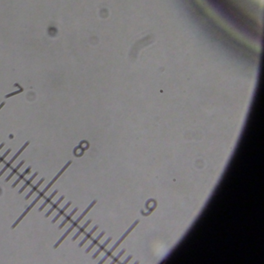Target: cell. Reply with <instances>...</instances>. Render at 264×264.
<instances>
[{
    "label": "cell",
    "mask_w": 264,
    "mask_h": 264,
    "mask_svg": "<svg viewBox=\"0 0 264 264\" xmlns=\"http://www.w3.org/2000/svg\"><path fill=\"white\" fill-rule=\"evenodd\" d=\"M4 145H5V143H2V144H1V145H0V150H1V149H2V147H4Z\"/></svg>",
    "instance_id": "18"
},
{
    "label": "cell",
    "mask_w": 264,
    "mask_h": 264,
    "mask_svg": "<svg viewBox=\"0 0 264 264\" xmlns=\"http://www.w3.org/2000/svg\"><path fill=\"white\" fill-rule=\"evenodd\" d=\"M71 205V201H69V202H67V203L66 204V205H65L64 207V208H62V209H61V210H60V212H59L58 214H57L56 216L54 217V219H53V220H52V223L56 222L57 221V220H58V219H59V218H60V217H61V215H62V214H63L64 213L65 210H67V208H68V207H69V206Z\"/></svg>",
    "instance_id": "4"
},
{
    "label": "cell",
    "mask_w": 264,
    "mask_h": 264,
    "mask_svg": "<svg viewBox=\"0 0 264 264\" xmlns=\"http://www.w3.org/2000/svg\"><path fill=\"white\" fill-rule=\"evenodd\" d=\"M24 163H25V160H22L21 162H20V163H19V164L17 165V166H16V167L15 169L13 170V171H12V173H11L10 174H9V175L8 176V177H7L6 178V180H5V181H6V182L9 181V180H10V178H12V177H13V176L14 175V174H16V172H17V171H18V170L20 169V167H22V165Z\"/></svg>",
    "instance_id": "12"
},
{
    "label": "cell",
    "mask_w": 264,
    "mask_h": 264,
    "mask_svg": "<svg viewBox=\"0 0 264 264\" xmlns=\"http://www.w3.org/2000/svg\"><path fill=\"white\" fill-rule=\"evenodd\" d=\"M91 219H89L88 221L87 222L85 223V225H83L82 227L80 229H79V231H78V232L75 234V236H74V237H73V238H72V241H75L76 239H78V237H79V236H80L81 234L82 233V232H84V231H85V229L87 228V226H88L89 224H90V223H91Z\"/></svg>",
    "instance_id": "9"
},
{
    "label": "cell",
    "mask_w": 264,
    "mask_h": 264,
    "mask_svg": "<svg viewBox=\"0 0 264 264\" xmlns=\"http://www.w3.org/2000/svg\"><path fill=\"white\" fill-rule=\"evenodd\" d=\"M64 199V196H61V197H60V198H59L58 200H57V202L56 203H54V204H53V206H52V208H50V210L48 211L47 212V214H45V217L46 218H47V217H49L50 215V214H51V213H52L53 212H54V209H55V208H57V206L59 205V204L61 203V201H63V200Z\"/></svg>",
    "instance_id": "5"
},
{
    "label": "cell",
    "mask_w": 264,
    "mask_h": 264,
    "mask_svg": "<svg viewBox=\"0 0 264 264\" xmlns=\"http://www.w3.org/2000/svg\"><path fill=\"white\" fill-rule=\"evenodd\" d=\"M78 209V208H75L74 209V210L72 211V212H71V213H70V214H68V215H67V217H66V219H65L64 220V221L62 222V223H61V225H60V226H59V229H62V228H63L64 226V225H66V223H67L68 221H70V219H71V217L73 216V215H74V214H75L76 212H77Z\"/></svg>",
    "instance_id": "8"
},
{
    "label": "cell",
    "mask_w": 264,
    "mask_h": 264,
    "mask_svg": "<svg viewBox=\"0 0 264 264\" xmlns=\"http://www.w3.org/2000/svg\"><path fill=\"white\" fill-rule=\"evenodd\" d=\"M110 241H111V238H108V239H107V241H106L105 243H104V244L102 245V246L100 247V249H98V251H97V252H96V253H95V255H94V256H93V259H95V258H96V257H97L98 256V254H99V253H101V252H102V250H103V249H104V248H105V246H107V245H108V243H109V242H110Z\"/></svg>",
    "instance_id": "15"
},
{
    "label": "cell",
    "mask_w": 264,
    "mask_h": 264,
    "mask_svg": "<svg viewBox=\"0 0 264 264\" xmlns=\"http://www.w3.org/2000/svg\"><path fill=\"white\" fill-rule=\"evenodd\" d=\"M104 234H105V232H102V233L100 234L99 236H98L97 238L95 239V240H94V242H93V243H91V245H90V246H89V247H88V249H86V251H85V252H86L87 253H89V252H90V250H91V249H92V248H93V247H94V246H95V245L97 244V243H98V241H99V239H101V238H102V236H103V235H104Z\"/></svg>",
    "instance_id": "14"
},
{
    "label": "cell",
    "mask_w": 264,
    "mask_h": 264,
    "mask_svg": "<svg viewBox=\"0 0 264 264\" xmlns=\"http://www.w3.org/2000/svg\"><path fill=\"white\" fill-rule=\"evenodd\" d=\"M10 152H11V149H9L6 152V153H5L4 154H3V155H2V156H1V157H0V163H1L3 161V160H4L6 157L7 155H9V154L10 153Z\"/></svg>",
    "instance_id": "17"
},
{
    "label": "cell",
    "mask_w": 264,
    "mask_h": 264,
    "mask_svg": "<svg viewBox=\"0 0 264 264\" xmlns=\"http://www.w3.org/2000/svg\"><path fill=\"white\" fill-rule=\"evenodd\" d=\"M30 170H31V167H27V168H26V171H24L23 173H22L21 175L19 176V178H18V179L16 180V181L14 182V183H13V185H12V188H15V187L16 186V185H17V184H19V183H20V181H21L22 179H23V178H24V176L26 175V174H27V173H30Z\"/></svg>",
    "instance_id": "6"
},
{
    "label": "cell",
    "mask_w": 264,
    "mask_h": 264,
    "mask_svg": "<svg viewBox=\"0 0 264 264\" xmlns=\"http://www.w3.org/2000/svg\"><path fill=\"white\" fill-rule=\"evenodd\" d=\"M4 105H5V103H4V102H2V104L0 105V109H1V108H2V107H3V106H4Z\"/></svg>",
    "instance_id": "19"
},
{
    "label": "cell",
    "mask_w": 264,
    "mask_h": 264,
    "mask_svg": "<svg viewBox=\"0 0 264 264\" xmlns=\"http://www.w3.org/2000/svg\"><path fill=\"white\" fill-rule=\"evenodd\" d=\"M37 175H38V173H37V172H36V173H33L32 177H31V178H30V179H29L28 180H27V181L26 182V183H25V184H24L23 186L21 188V189H20V190H19V194H21V193H23V190H25V189H26V188H27V187H28L29 185H30V184L31 182H32L33 180V179H34V178H36V177H37Z\"/></svg>",
    "instance_id": "10"
},
{
    "label": "cell",
    "mask_w": 264,
    "mask_h": 264,
    "mask_svg": "<svg viewBox=\"0 0 264 264\" xmlns=\"http://www.w3.org/2000/svg\"><path fill=\"white\" fill-rule=\"evenodd\" d=\"M44 178H42V179H40L39 180V181H38V183H37V184H36V185H35L34 187H33V188H32V190H30V193H29L28 195H26V197H25V199L26 200H28L29 198H30V197L31 195H33V193L35 192V191H36V190H37V189L38 188H39L40 187V184H42V183H43V181H44Z\"/></svg>",
    "instance_id": "11"
},
{
    "label": "cell",
    "mask_w": 264,
    "mask_h": 264,
    "mask_svg": "<svg viewBox=\"0 0 264 264\" xmlns=\"http://www.w3.org/2000/svg\"><path fill=\"white\" fill-rule=\"evenodd\" d=\"M29 143H30V142H26V143H25V144H24L23 146V147H22L21 149H20V150H19V151H18L17 153H16V154H15V156H13V158H12L10 160H9V162L8 163H6V166H5L4 168H3V169H2V171H0V177H1V176H2V174H3V173H4L5 171H6V170L8 169V168H9V167H10V165L12 164V163H13L14 162V161H15V160H16V158H17L18 156H20V154H21L22 152L23 151L24 149H26V147H27V146L29 145Z\"/></svg>",
    "instance_id": "3"
},
{
    "label": "cell",
    "mask_w": 264,
    "mask_h": 264,
    "mask_svg": "<svg viewBox=\"0 0 264 264\" xmlns=\"http://www.w3.org/2000/svg\"><path fill=\"white\" fill-rule=\"evenodd\" d=\"M98 229V225H95V227H94L93 229H91V231L89 232V233L88 234V235H87L86 236H85V239H83V240L81 241V242L80 243H79V247H81L83 246V245H84L85 243H86L87 240H88V239L90 238V237H91V235H92V234H93L94 232H95V231H96V229Z\"/></svg>",
    "instance_id": "13"
},
{
    "label": "cell",
    "mask_w": 264,
    "mask_h": 264,
    "mask_svg": "<svg viewBox=\"0 0 264 264\" xmlns=\"http://www.w3.org/2000/svg\"><path fill=\"white\" fill-rule=\"evenodd\" d=\"M243 1H244L245 4H246V0H243ZM250 1H251L252 3L256 7L259 6V5H260V6L262 5V0H250Z\"/></svg>",
    "instance_id": "16"
},
{
    "label": "cell",
    "mask_w": 264,
    "mask_h": 264,
    "mask_svg": "<svg viewBox=\"0 0 264 264\" xmlns=\"http://www.w3.org/2000/svg\"><path fill=\"white\" fill-rule=\"evenodd\" d=\"M95 203H96V201H95H95H92V202H91V205H89V206H88V208H86V209H85V212H82V214H81L80 216L78 217V219H76V220H75V222H74V223H73V224H72V225H71V227H70V228H69V229H67V232H65V233H64V234L63 236H61V239H59V240H58V241H57V243H56V244L54 245V249H57V247H58V246H59V245L61 244V243H62V242H63V241H64V239H65V238H66V237H67V236H68V235H69V233H70V232H71L72 230L74 229V228H75V227H76V226H77V225H78V223L80 222V221H81V219H83V218H84V216H85V214H87V213H88V212H89V210H90V209H91V208H92V207H93V206H94V205H95Z\"/></svg>",
    "instance_id": "2"
},
{
    "label": "cell",
    "mask_w": 264,
    "mask_h": 264,
    "mask_svg": "<svg viewBox=\"0 0 264 264\" xmlns=\"http://www.w3.org/2000/svg\"><path fill=\"white\" fill-rule=\"evenodd\" d=\"M63 173H64V171H62V170H61V171H60V172H59L58 173H57V175L55 176V177H54V179H53L52 180H51V181H50V183H49V184H48L47 185V187H46L45 188H44L43 190H42L41 192L40 193V195H38V196H37V197H36V199H35L34 201H33L32 203H31L30 205V206H29L28 208H26V211H25V212H24L23 213V214H21V216H20V218H19V219H18L17 220H16V222L14 223V224H13V225H12V229H15V228L16 227V225H17L18 224H19V223H20V222H21L22 219H23L24 217L26 216V214H27V213H28V212H30V211L31 209H32L33 207V206H34L35 205H36V204L37 203V201H40V198H41V197H43V195H44V194H45V193L47 192V191L48 190H49V188H50V187L52 186L53 184H54V183H55V181H56L58 179V178H60V177H61V175Z\"/></svg>",
    "instance_id": "1"
},
{
    "label": "cell",
    "mask_w": 264,
    "mask_h": 264,
    "mask_svg": "<svg viewBox=\"0 0 264 264\" xmlns=\"http://www.w3.org/2000/svg\"><path fill=\"white\" fill-rule=\"evenodd\" d=\"M57 192H58V190H54V192H53L52 194H51V195H50V197H48L47 198V199H46V201H44V203H43V205H42L40 206V208H39V212H41V211H43V208H45L46 206L47 205V204L49 203V202H50V201H51V200H52L53 197H54V196H55V195H56L57 194Z\"/></svg>",
    "instance_id": "7"
}]
</instances>
